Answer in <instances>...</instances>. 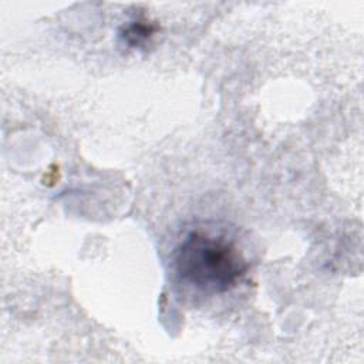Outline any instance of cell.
<instances>
[{
    "label": "cell",
    "mask_w": 364,
    "mask_h": 364,
    "mask_svg": "<svg viewBox=\"0 0 364 364\" xmlns=\"http://www.w3.org/2000/svg\"><path fill=\"white\" fill-rule=\"evenodd\" d=\"M154 31H155V28L151 24H144L142 21H135L134 24H131L125 28L122 36L128 44L136 46V44L142 43L144 40H146Z\"/></svg>",
    "instance_id": "7a4b0ae2"
},
{
    "label": "cell",
    "mask_w": 364,
    "mask_h": 364,
    "mask_svg": "<svg viewBox=\"0 0 364 364\" xmlns=\"http://www.w3.org/2000/svg\"><path fill=\"white\" fill-rule=\"evenodd\" d=\"M173 260L185 283L209 293L229 290L247 270L233 243L203 232H191L176 247Z\"/></svg>",
    "instance_id": "6da1fadb"
}]
</instances>
